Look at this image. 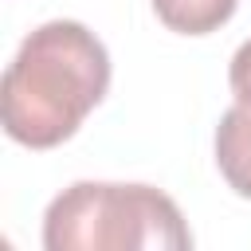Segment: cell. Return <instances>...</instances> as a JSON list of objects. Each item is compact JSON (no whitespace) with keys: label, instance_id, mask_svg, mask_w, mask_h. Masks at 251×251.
Wrapping results in <instances>:
<instances>
[{"label":"cell","instance_id":"6da1fadb","mask_svg":"<svg viewBox=\"0 0 251 251\" xmlns=\"http://www.w3.org/2000/svg\"><path fill=\"white\" fill-rule=\"evenodd\" d=\"M110 90V55L78 20L39 24L0 82L4 133L27 149H55Z\"/></svg>","mask_w":251,"mask_h":251},{"label":"cell","instance_id":"7a4b0ae2","mask_svg":"<svg viewBox=\"0 0 251 251\" xmlns=\"http://www.w3.org/2000/svg\"><path fill=\"white\" fill-rule=\"evenodd\" d=\"M47 251H184L192 231L153 184L75 180L43 212Z\"/></svg>","mask_w":251,"mask_h":251},{"label":"cell","instance_id":"3957f363","mask_svg":"<svg viewBox=\"0 0 251 251\" xmlns=\"http://www.w3.org/2000/svg\"><path fill=\"white\" fill-rule=\"evenodd\" d=\"M216 165L224 180L251 200V106L235 102L216 126Z\"/></svg>","mask_w":251,"mask_h":251},{"label":"cell","instance_id":"277c9868","mask_svg":"<svg viewBox=\"0 0 251 251\" xmlns=\"http://www.w3.org/2000/svg\"><path fill=\"white\" fill-rule=\"evenodd\" d=\"M239 0H153L157 20L180 35H208L235 16Z\"/></svg>","mask_w":251,"mask_h":251},{"label":"cell","instance_id":"5b68a950","mask_svg":"<svg viewBox=\"0 0 251 251\" xmlns=\"http://www.w3.org/2000/svg\"><path fill=\"white\" fill-rule=\"evenodd\" d=\"M227 82H231V94H235V102L251 106V39H243V43H239V51L231 55Z\"/></svg>","mask_w":251,"mask_h":251}]
</instances>
